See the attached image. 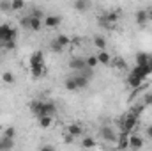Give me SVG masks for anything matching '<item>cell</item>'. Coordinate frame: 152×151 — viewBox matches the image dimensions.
Returning a JSON list of instances; mask_svg holds the SVG:
<instances>
[{
	"label": "cell",
	"instance_id": "obj_1",
	"mask_svg": "<svg viewBox=\"0 0 152 151\" xmlns=\"http://www.w3.org/2000/svg\"><path fill=\"white\" fill-rule=\"evenodd\" d=\"M88 84H90V78L83 76L81 73H76V75L66 78V84H64V85H66V89H67V91H73V93H76V91L85 89Z\"/></svg>",
	"mask_w": 152,
	"mask_h": 151
},
{
	"label": "cell",
	"instance_id": "obj_2",
	"mask_svg": "<svg viewBox=\"0 0 152 151\" xmlns=\"http://www.w3.org/2000/svg\"><path fill=\"white\" fill-rule=\"evenodd\" d=\"M30 73H32L34 78H39L44 73V55H42L41 50L34 52L30 55Z\"/></svg>",
	"mask_w": 152,
	"mask_h": 151
},
{
	"label": "cell",
	"instance_id": "obj_3",
	"mask_svg": "<svg viewBox=\"0 0 152 151\" xmlns=\"http://www.w3.org/2000/svg\"><path fill=\"white\" fill-rule=\"evenodd\" d=\"M136 124H138V114H134V112H129L120 121L122 132H127V133H133V130L136 128Z\"/></svg>",
	"mask_w": 152,
	"mask_h": 151
},
{
	"label": "cell",
	"instance_id": "obj_4",
	"mask_svg": "<svg viewBox=\"0 0 152 151\" xmlns=\"http://www.w3.org/2000/svg\"><path fill=\"white\" fill-rule=\"evenodd\" d=\"M118 18H120V9L110 11V13H106L104 16H101L99 25H103V27H113L115 23L118 21Z\"/></svg>",
	"mask_w": 152,
	"mask_h": 151
},
{
	"label": "cell",
	"instance_id": "obj_5",
	"mask_svg": "<svg viewBox=\"0 0 152 151\" xmlns=\"http://www.w3.org/2000/svg\"><path fill=\"white\" fill-rule=\"evenodd\" d=\"M14 39H16V30L11 25H7V23L0 25V43L2 44L7 41H14Z\"/></svg>",
	"mask_w": 152,
	"mask_h": 151
},
{
	"label": "cell",
	"instance_id": "obj_6",
	"mask_svg": "<svg viewBox=\"0 0 152 151\" xmlns=\"http://www.w3.org/2000/svg\"><path fill=\"white\" fill-rule=\"evenodd\" d=\"M42 21H44V25L48 29H57L62 23V16H58V14H48V16H44Z\"/></svg>",
	"mask_w": 152,
	"mask_h": 151
},
{
	"label": "cell",
	"instance_id": "obj_7",
	"mask_svg": "<svg viewBox=\"0 0 152 151\" xmlns=\"http://www.w3.org/2000/svg\"><path fill=\"white\" fill-rule=\"evenodd\" d=\"M101 137L104 139V141H108V142H115L118 137H117V133H115V130L112 128V126H103L101 128Z\"/></svg>",
	"mask_w": 152,
	"mask_h": 151
},
{
	"label": "cell",
	"instance_id": "obj_8",
	"mask_svg": "<svg viewBox=\"0 0 152 151\" xmlns=\"http://www.w3.org/2000/svg\"><path fill=\"white\" fill-rule=\"evenodd\" d=\"M55 112H57V107H55V103H53V101H42V100H41V114H39V115H44V114L53 115ZM39 115H37V117H39Z\"/></svg>",
	"mask_w": 152,
	"mask_h": 151
},
{
	"label": "cell",
	"instance_id": "obj_9",
	"mask_svg": "<svg viewBox=\"0 0 152 151\" xmlns=\"http://www.w3.org/2000/svg\"><path fill=\"white\" fill-rule=\"evenodd\" d=\"M69 68L78 73V71H81L83 68H87V62H85V59H81V57H73V59L69 61Z\"/></svg>",
	"mask_w": 152,
	"mask_h": 151
},
{
	"label": "cell",
	"instance_id": "obj_10",
	"mask_svg": "<svg viewBox=\"0 0 152 151\" xmlns=\"http://www.w3.org/2000/svg\"><path fill=\"white\" fill-rule=\"evenodd\" d=\"M134 18H136V23H138L140 27H145L147 21H149V11H147V9H138L136 14H134Z\"/></svg>",
	"mask_w": 152,
	"mask_h": 151
},
{
	"label": "cell",
	"instance_id": "obj_11",
	"mask_svg": "<svg viewBox=\"0 0 152 151\" xmlns=\"http://www.w3.org/2000/svg\"><path fill=\"white\" fill-rule=\"evenodd\" d=\"M143 80H145V78L134 75V73H129V76H127V85H129V87H133V89H138V87L143 84Z\"/></svg>",
	"mask_w": 152,
	"mask_h": 151
},
{
	"label": "cell",
	"instance_id": "obj_12",
	"mask_svg": "<svg viewBox=\"0 0 152 151\" xmlns=\"http://www.w3.org/2000/svg\"><path fill=\"white\" fill-rule=\"evenodd\" d=\"M129 148H131V150H142V148H143V139L138 137V135L129 133Z\"/></svg>",
	"mask_w": 152,
	"mask_h": 151
},
{
	"label": "cell",
	"instance_id": "obj_13",
	"mask_svg": "<svg viewBox=\"0 0 152 151\" xmlns=\"http://www.w3.org/2000/svg\"><path fill=\"white\" fill-rule=\"evenodd\" d=\"M83 133V130H81V126L78 124V123H71L69 126H67V135H71V137H80Z\"/></svg>",
	"mask_w": 152,
	"mask_h": 151
},
{
	"label": "cell",
	"instance_id": "obj_14",
	"mask_svg": "<svg viewBox=\"0 0 152 151\" xmlns=\"http://www.w3.org/2000/svg\"><path fill=\"white\" fill-rule=\"evenodd\" d=\"M97 61H99V64L108 66V64L112 62V57H110V53H108L106 50H99V53H97Z\"/></svg>",
	"mask_w": 152,
	"mask_h": 151
},
{
	"label": "cell",
	"instance_id": "obj_15",
	"mask_svg": "<svg viewBox=\"0 0 152 151\" xmlns=\"http://www.w3.org/2000/svg\"><path fill=\"white\" fill-rule=\"evenodd\" d=\"M37 119H39V126H41V128H50L51 123H53V115H48V114L39 115Z\"/></svg>",
	"mask_w": 152,
	"mask_h": 151
},
{
	"label": "cell",
	"instance_id": "obj_16",
	"mask_svg": "<svg viewBox=\"0 0 152 151\" xmlns=\"http://www.w3.org/2000/svg\"><path fill=\"white\" fill-rule=\"evenodd\" d=\"M42 25H44L42 18H36V16H32V14H30V30L37 32V30H41V27H42Z\"/></svg>",
	"mask_w": 152,
	"mask_h": 151
},
{
	"label": "cell",
	"instance_id": "obj_17",
	"mask_svg": "<svg viewBox=\"0 0 152 151\" xmlns=\"http://www.w3.org/2000/svg\"><path fill=\"white\" fill-rule=\"evenodd\" d=\"M14 148V139H7V137H0V151L4 150H12Z\"/></svg>",
	"mask_w": 152,
	"mask_h": 151
},
{
	"label": "cell",
	"instance_id": "obj_18",
	"mask_svg": "<svg viewBox=\"0 0 152 151\" xmlns=\"http://www.w3.org/2000/svg\"><path fill=\"white\" fill-rule=\"evenodd\" d=\"M75 9L78 11V13H85L88 7H90V2L88 0H75Z\"/></svg>",
	"mask_w": 152,
	"mask_h": 151
},
{
	"label": "cell",
	"instance_id": "obj_19",
	"mask_svg": "<svg viewBox=\"0 0 152 151\" xmlns=\"http://www.w3.org/2000/svg\"><path fill=\"white\" fill-rule=\"evenodd\" d=\"M94 44H96L97 50H106V46H108L106 39L103 38V36H94Z\"/></svg>",
	"mask_w": 152,
	"mask_h": 151
},
{
	"label": "cell",
	"instance_id": "obj_20",
	"mask_svg": "<svg viewBox=\"0 0 152 151\" xmlns=\"http://www.w3.org/2000/svg\"><path fill=\"white\" fill-rule=\"evenodd\" d=\"M55 41H57L60 46H64V48H66V46H69V44H71V41H73V39L69 38V36H66V34H58V36L55 38Z\"/></svg>",
	"mask_w": 152,
	"mask_h": 151
},
{
	"label": "cell",
	"instance_id": "obj_21",
	"mask_svg": "<svg viewBox=\"0 0 152 151\" xmlns=\"http://www.w3.org/2000/svg\"><path fill=\"white\" fill-rule=\"evenodd\" d=\"M149 59H151V57H149L145 52H140V53L136 55V66H145V64L149 62Z\"/></svg>",
	"mask_w": 152,
	"mask_h": 151
},
{
	"label": "cell",
	"instance_id": "obj_22",
	"mask_svg": "<svg viewBox=\"0 0 152 151\" xmlns=\"http://www.w3.org/2000/svg\"><path fill=\"white\" fill-rule=\"evenodd\" d=\"M25 7V0H11V11H21Z\"/></svg>",
	"mask_w": 152,
	"mask_h": 151
},
{
	"label": "cell",
	"instance_id": "obj_23",
	"mask_svg": "<svg viewBox=\"0 0 152 151\" xmlns=\"http://www.w3.org/2000/svg\"><path fill=\"white\" fill-rule=\"evenodd\" d=\"M85 62H87V66H88V68H92V70H94V68L99 64V61H97V55H88V57L85 59Z\"/></svg>",
	"mask_w": 152,
	"mask_h": 151
},
{
	"label": "cell",
	"instance_id": "obj_24",
	"mask_svg": "<svg viewBox=\"0 0 152 151\" xmlns=\"http://www.w3.org/2000/svg\"><path fill=\"white\" fill-rule=\"evenodd\" d=\"M4 137H7V139H16V128H14V126L5 128V130H4Z\"/></svg>",
	"mask_w": 152,
	"mask_h": 151
},
{
	"label": "cell",
	"instance_id": "obj_25",
	"mask_svg": "<svg viewBox=\"0 0 152 151\" xmlns=\"http://www.w3.org/2000/svg\"><path fill=\"white\" fill-rule=\"evenodd\" d=\"M81 146H83V148H94V146H96V141H94L92 137H83V139H81Z\"/></svg>",
	"mask_w": 152,
	"mask_h": 151
},
{
	"label": "cell",
	"instance_id": "obj_26",
	"mask_svg": "<svg viewBox=\"0 0 152 151\" xmlns=\"http://www.w3.org/2000/svg\"><path fill=\"white\" fill-rule=\"evenodd\" d=\"M50 48H51V52H53V53H62V52H64V46H60V44H58V43H57L55 39L51 41Z\"/></svg>",
	"mask_w": 152,
	"mask_h": 151
},
{
	"label": "cell",
	"instance_id": "obj_27",
	"mask_svg": "<svg viewBox=\"0 0 152 151\" xmlns=\"http://www.w3.org/2000/svg\"><path fill=\"white\" fill-rule=\"evenodd\" d=\"M0 11L2 13L11 11V0H0Z\"/></svg>",
	"mask_w": 152,
	"mask_h": 151
},
{
	"label": "cell",
	"instance_id": "obj_28",
	"mask_svg": "<svg viewBox=\"0 0 152 151\" xmlns=\"http://www.w3.org/2000/svg\"><path fill=\"white\" fill-rule=\"evenodd\" d=\"M2 80H4L5 84H14V75H12L11 71H5V73L2 75Z\"/></svg>",
	"mask_w": 152,
	"mask_h": 151
},
{
	"label": "cell",
	"instance_id": "obj_29",
	"mask_svg": "<svg viewBox=\"0 0 152 151\" xmlns=\"http://www.w3.org/2000/svg\"><path fill=\"white\" fill-rule=\"evenodd\" d=\"M20 25H21L23 29H30V14H28V16H23V18L20 20Z\"/></svg>",
	"mask_w": 152,
	"mask_h": 151
},
{
	"label": "cell",
	"instance_id": "obj_30",
	"mask_svg": "<svg viewBox=\"0 0 152 151\" xmlns=\"http://www.w3.org/2000/svg\"><path fill=\"white\" fill-rule=\"evenodd\" d=\"M115 66L120 68V70H124V68H126V61H124L122 57H117V59H115Z\"/></svg>",
	"mask_w": 152,
	"mask_h": 151
},
{
	"label": "cell",
	"instance_id": "obj_31",
	"mask_svg": "<svg viewBox=\"0 0 152 151\" xmlns=\"http://www.w3.org/2000/svg\"><path fill=\"white\" fill-rule=\"evenodd\" d=\"M30 14H32V16H36V18H42V20H44V14H42V11H41L39 7H34Z\"/></svg>",
	"mask_w": 152,
	"mask_h": 151
},
{
	"label": "cell",
	"instance_id": "obj_32",
	"mask_svg": "<svg viewBox=\"0 0 152 151\" xmlns=\"http://www.w3.org/2000/svg\"><path fill=\"white\" fill-rule=\"evenodd\" d=\"M145 105H152V94H147L145 96Z\"/></svg>",
	"mask_w": 152,
	"mask_h": 151
},
{
	"label": "cell",
	"instance_id": "obj_33",
	"mask_svg": "<svg viewBox=\"0 0 152 151\" xmlns=\"http://www.w3.org/2000/svg\"><path fill=\"white\" fill-rule=\"evenodd\" d=\"M147 137H149V139H152V124H149V126H147Z\"/></svg>",
	"mask_w": 152,
	"mask_h": 151
},
{
	"label": "cell",
	"instance_id": "obj_34",
	"mask_svg": "<svg viewBox=\"0 0 152 151\" xmlns=\"http://www.w3.org/2000/svg\"><path fill=\"white\" fill-rule=\"evenodd\" d=\"M147 66H149V70H151V73H152V59H149V62H147Z\"/></svg>",
	"mask_w": 152,
	"mask_h": 151
},
{
	"label": "cell",
	"instance_id": "obj_35",
	"mask_svg": "<svg viewBox=\"0 0 152 151\" xmlns=\"http://www.w3.org/2000/svg\"><path fill=\"white\" fill-rule=\"evenodd\" d=\"M149 21H152V9H149Z\"/></svg>",
	"mask_w": 152,
	"mask_h": 151
}]
</instances>
